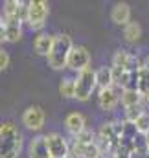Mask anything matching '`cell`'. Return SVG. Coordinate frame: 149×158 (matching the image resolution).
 <instances>
[{
  "label": "cell",
  "mask_w": 149,
  "mask_h": 158,
  "mask_svg": "<svg viewBox=\"0 0 149 158\" xmlns=\"http://www.w3.org/2000/svg\"><path fill=\"white\" fill-rule=\"evenodd\" d=\"M144 101H146V103H147V105H149V94H147V96H146V98H144Z\"/></svg>",
  "instance_id": "28"
},
{
  "label": "cell",
  "mask_w": 149,
  "mask_h": 158,
  "mask_svg": "<svg viewBox=\"0 0 149 158\" xmlns=\"http://www.w3.org/2000/svg\"><path fill=\"white\" fill-rule=\"evenodd\" d=\"M111 19H112V22L118 24V26H127L129 24V19H131V7L125 2L116 4L111 11Z\"/></svg>",
  "instance_id": "11"
},
{
  "label": "cell",
  "mask_w": 149,
  "mask_h": 158,
  "mask_svg": "<svg viewBox=\"0 0 149 158\" xmlns=\"http://www.w3.org/2000/svg\"><path fill=\"white\" fill-rule=\"evenodd\" d=\"M138 92L146 98L149 94V74L146 70H140V81H138Z\"/></svg>",
  "instance_id": "22"
},
{
  "label": "cell",
  "mask_w": 149,
  "mask_h": 158,
  "mask_svg": "<svg viewBox=\"0 0 149 158\" xmlns=\"http://www.w3.org/2000/svg\"><path fill=\"white\" fill-rule=\"evenodd\" d=\"M48 13H50V7H48V2L44 0H32L28 2V26L32 30H42L44 24H46V19H48Z\"/></svg>",
  "instance_id": "4"
},
{
  "label": "cell",
  "mask_w": 149,
  "mask_h": 158,
  "mask_svg": "<svg viewBox=\"0 0 149 158\" xmlns=\"http://www.w3.org/2000/svg\"><path fill=\"white\" fill-rule=\"evenodd\" d=\"M22 123L30 131H40L44 127V112H42V109L37 107V105L28 107L24 110V114H22Z\"/></svg>",
  "instance_id": "8"
},
{
  "label": "cell",
  "mask_w": 149,
  "mask_h": 158,
  "mask_svg": "<svg viewBox=\"0 0 149 158\" xmlns=\"http://www.w3.org/2000/svg\"><path fill=\"white\" fill-rule=\"evenodd\" d=\"M146 142H147V149H149V132L146 134Z\"/></svg>",
  "instance_id": "27"
},
{
  "label": "cell",
  "mask_w": 149,
  "mask_h": 158,
  "mask_svg": "<svg viewBox=\"0 0 149 158\" xmlns=\"http://www.w3.org/2000/svg\"><path fill=\"white\" fill-rule=\"evenodd\" d=\"M96 83H98L100 90L112 86V85H114V79H112V70H111V68L103 66V68L96 70Z\"/></svg>",
  "instance_id": "14"
},
{
  "label": "cell",
  "mask_w": 149,
  "mask_h": 158,
  "mask_svg": "<svg viewBox=\"0 0 149 158\" xmlns=\"http://www.w3.org/2000/svg\"><path fill=\"white\" fill-rule=\"evenodd\" d=\"M94 142H96V136H94V132L88 131V129H85L79 136H75V143H79V145H90V143H94Z\"/></svg>",
  "instance_id": "20"
},
{
  "label": "cell",
  "mask_w": 149,
  "mask_h": 158,
  "mask_svg": "<svg viewBox=\"0 0 149 158\" xmlns=\"http://www.w3.org/2000/svg\"><path fill=\"white\" fill-rule=\"evenodd\" d=\"M28 155H30V158H52L48 143H46V136H35L30 142Z\"/></svg>",
  "instance_id": "9"
},
{
  "label": "cell",
  "mask_w": 149,
  "mask_h": 158,
  "mask_svg": "<svg viewBox=\"0 0 149 158\" xmlns=\"http://www.w3.org/2000/svg\"><path fill=\"white\" fill-rule=\"evenodd\" d=\"M4 28L7 33V42H19L22 37V20L20 19H4Z\"/></svg>",
  "instance_id": "12"
},
{
  "label": "cell",
  "mask_w": 149,
  "mask_h": 158,
  "mask_svg": "<svg viewBox=\"0 0 149 158\" xmlns=\"http://www.w3.org/2000/svg\"><path fill=\"white\" fill-rule=\"evenodd\" d=\"M142 35V28L138 22H129L127 26H123V39L127 42H136Z\"/></svg>",
  "instance_id": "16"
},
{
  "label": "cell",
  "mask_w": 149,
  "mask_h": 158,
  "mask_svg": "<svg viewBox=\"0 0 149 158\" xmlns=\"http://www.w3.org/2000/svg\"><path fill=\"white\" fill-rule=\"evenodd\" d=\"M96 86H98V83H96V72L92 68H87V70L79 72L77 77H75V99L88 101Z\"/></svg>",
  "instance_id": "3"
},
{
  "label": "cell",
  "mask_w": 149,
  "mask_h": 158,
  "mask_svg": "<svg viewBox=\"0 0 149 158\" xmlns=\"http://www.w3.org/2000/svg\"><path fill=\"white\" fill-rule=\"evenodd\" d=\"M134 125H136L138 134H144V136H146V134L149 132V112H144L140 118L136 119V123H134Z\"/></svg>",
  "instance_id": "21"
},
{
  "label": "cell",
  "mask_w": 149,
  "mask_h": 158,
  "mask_svg": "<svg viewBox=\"0 0 149 158\" xmlns=\"http://www.w3.org/2000/svg\"><path fill=\"white\" fill-rule=\"evenodd\" d=\"M144 114V109L142 105H134V107H127L125 109V121H131V123H136V119Z\"/></svg>",
  "instance_id": "19"
},
{
  "label": "cell",
  "mask_w": 149,
  "mask_h": 158,
  "mask_svg": "<svg viewBox=\"0 0 149 158\" xmlns=\"http://www.w3.org/2000/svg\"><path fill=\"white\" fill-rule=\"evenodd\" d=\"M72 39L70 35L66 33H61V35H55V42H53V48L50 52V55L46 57L48 59V64L53 68V70H63L68 63V55L72 52Z\"/></svg>",
  "instance_id": "2"
},
{
  "label": "cell",
  "mask_w": 149,
  "mask_h": 158,
  "mask_svg": "<svg viewBox=\"0 0 149 158\" xmlns=\"http://www.w3.org/2000/svg\"><path fill=\"white\" fill-rule=\"evenodd\" d=\"M142 99H144V96H142L138 90H123V94H121V98H120V101H121V105H123L125 109H127V107L140 105Z\"/></svg>",
  "instance_id": "15"
},
{
  "label": "cell",
  "mask_w": 149,
  "mask_h": 158,
  "mask_svg": "<svg viewBox=\"0 0 149 158\" xmlns=\"http://www.w3.org/2000/svg\"><path fill=\"white\" fill-rule=\"evenodd\" d=\"M142 70H146L149 74V57H146V61H144V66H142Z\"/></svg>",
  "instance_id": "25"
},
{
  "label": "cell",
  "mask_w": 149,
  "mask_h": 158,
  "mask_svg": "<svg viewBox=\"0 0 149 158\" xmlns=\"http://www.w3.org/2000/svg\"><path fill=\"white\" fill-rule=\"evenodd\" d=\"M7 64H9V55H7V52L0 50V70L7 68Z\"/></svg>",
  "instance_id": "23"
},
{
  "label": "cell",
  "mask_w": 149,
  "mask_h": 158,
  "mask_svg": "<svg viewBox=\"0 0 149 158\" xmlns=\"http://www.w3.org/2000/svg\"><path fill=\"white\" fill-rule=\"evenodd\" d=\"M22 149V134L13 123L0 125V158H17Z\"/></svg>",
  "instance_id": "1"
},
{
  "label": "cell",
  "mask_w": 149,
  "mask_h": 158,
  "mask_svg": "<svg viewBox=\"0 0 149 158\" xmlns=\"http://www.w3.org/2000/svg\"><path fill=\"white\" fill-rule=\"evenodd\" d=\"M85 116L83 114H79V112H70L66 118H65V127H66V131L70 132V134H74V136H79L87 127H85Z\"/></svg>",
  "instance_id": "10"
},
{
  "label": "cell",
  "mask_w": 149,
  "mask_h": 158,
  "mask_svg": "<svg viewBox=\"0 0 149 158\" xmlns=\"http://www.w3.org/2000/svg\"><path fill=\"white\" fill-rule=\"evenodd\" d=\"M88 64H90V53H88V50L85 46H74L72 52H70V55H68L66 66L70 70H75L79 74V72L87 70Z\"/></svg>",
  "instance_id": "6"
},
{
  "label": "cell",
  "mask_w": 149,
  "mask_h": 158,
  "mask_svg": "<svg viewBox=\"0 0 149 158\" xmlns=\"http://www.w3.org/2000/svg\"><path fill=\"white\" fill-rule=\"evenodd\" d=\"M129 59H131V53H129V52H125V50H118V52L114 53V57H112V66H114V68H121V70H125L127 64H129Z\"/></svg>",
  "instance_id": "18"
},
{
  "label": "cell",
  "mask_w": 149,
  "mask_h": 158,
  "mask_svg": "<svg viewBox=\"0 0 149 158\" xmlns=\"http://www.w3.org/2000/svg\"><path fill=\"white\" fill-rule=\"evenodd\" d=\"M53 42H55V35H50V33H39L35 42H33V48L39 55H44L48 57L52 48H53Z\"/></svg>",
  "instance_id": "13"
},
{
  "label": "cell",
  "mask_w": 149,
  "mask_h": 158,
  "mask_svg": "<svg viewBox=\"0 0 149 158\" xmlns=\"http://www.w3.org/2000/svg\"><path fill=\"white\" fill-rule=\"evenodd\" d=\"M121 94H123V88L118 86V85H112V86H109V88L100 90L98 103H100L101 110H105V112L114 110L116 105H118V101H120V98H121Z\"/></svg>",
  "instance_id": "5"
},
{
  "label": "cell",
  "mask_w": 149,
  "mask_h": 158,
  "mask_svg": "<svg viewBox=\"0 0 149 158\" xmlns=\"http://www.w3.org/2000/svg\"><path fill=\"white\" fill-rule=\"evenodd\" d=\"M7 40V33H6V28L4 26H0V44L2 42H6Z\"/></svg>",
  "instance_id": "24"
},
{
  "label": "cell",
  "mask_w": 149,
  "mask_h": 158,
  "mask_svg": "<svg viewBox=\"0 0 149 158\" xmlns=\"http://www.w3.org/2000/svg\"><path fill=\"white\" fill-rule=\"evenodd\" d=\"M46 136V143H48V149H50V155L52 158H66L70 156V147H68V142L57 134V132H50V134H44Z\"/></svg>",
  "instance_id": "7"
},
{
  "label": "cell",
  "mask_w": 149,
  "mask_h": 158,
  "mask_svg": "<svg viewBox=\"0 0 149 158\" xmlns=\"http://www.w3.org/2000/svg\"><path fill=\"white\" fill-rule=\"evenodd\" d=\"M0 26H4V15L0 13Z\"/></svg>",
  "instance_id": "26"
},
{
  "label": "cell",
  "mask_w": 149,
  "mask_h": 158,
  "mask_svg": "<svg viewBox=\"0 0 149 158\" xmlns=\"http://www.w3.org/2000/svg\"><path fill=\"white\" fill-rule=\"evenodd\" d=\"M59 94L63 98H75V79L65 77L59 85Z\"/></svg>",
  "instance_id": "17"
},
{
  "label": "cell",
  "mask_w": 149,
  "mask_h": 158,
  "mask_svg": "<svg viewBox=\"0 0 149 158\" xmlns=\"http://www.w3.org/2000/svg\"><path fill=\"white\" fill-rule=\"evenodd\" d=\"M66 158H68V156H66Z\"/></svg>",
  "instance_id": "29"
}]
</instances>
